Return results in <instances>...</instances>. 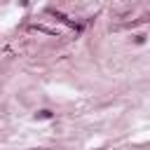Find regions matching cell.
<instances>
[{"instance_id":"1","label":"cell","mask_w":150,"mask_h":150,"mask_svg":"<svg viewBox=\"0 0 150 150\" xmlns=\"http://www.w3.org/2000/svg\"><path fill=\"white\" fill-rule=\"evenodd\" d=\"M35 117L38 120H49L52 117V110H40V112H35Z\"/></svg>"}]
</instances>
